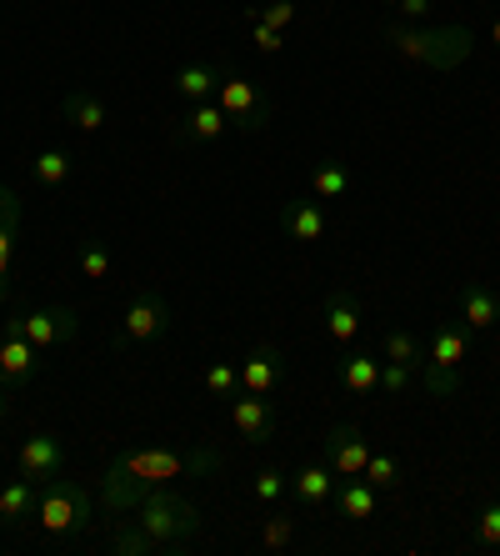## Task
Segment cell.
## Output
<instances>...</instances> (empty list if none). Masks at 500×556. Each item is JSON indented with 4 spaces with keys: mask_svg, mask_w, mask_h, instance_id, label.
Listing matches in <instances>:
<instances>
[{
    "mask_svg": "<svg viewBox=\"0 0 500 556\" xmlns=\"http://www.w3.org/2000/svg\"><path fill=\"white\" fill-rule=\"evenodd\" d=\"M490 46H496V51H500V21H496V26H490Z\"/></svg>",
    "mask_w": 500,
    "mask_h": 556,
    "instance_id": "cell-41",
    "label": "cell"
},
{
    "mask_svg": "<svg viewBox=\"0 0 500 556\" xmlns=\"http://www.w3.org/2000/svg\"><path fill=\"white\" fill-rule=\"evenodd\" d=\"M341 387H346L350 396L381 391V362H375L371 351H346V362H341Z\"/></svg>",
    "mask_w": 500,
    "mask_h": 556,
    "instance_id": "cell-24",
    "label": "cell"
},
{
    "mask_svg": "<svg viewBox=\"0 0 500 556\" xmlns=\"http://www.w3.org/2000/svg\"><path fill=\"white\" fill-rule=\"evenodd\" d=\"M475 546L500 552V496H490V502L480 506V517H475Z\"/></svg>",
    "mask_w": 500,
    "mask_h": 556,
    "instance_id": "cell-37",
    "label": "cell"
},
{
    "mask_svg": "<svg viewBox=\"0 0 500 556\" xmlns=\"http://www.w3.org/2000/svg\"><path fill=\"white\" fill-rule=\"evenodd\" d=\"M421 381V366L406 362H381V396H406V391Z\"/></svg>",
    "mask_w": 500,
    "mask_h": 556,
    "instance_id": "cell-36",
    "label": "cell"
},
{
    "mask_svg": "<svg viewBox=\"0 0 500 556\" xmlns=\"http://www.w3.org/2000/svg\"><path fill=\"white\" fill-rule=\"evenodd\" d=\"M471 356V326L465 321H440L425 341V362L431 366H461Z\"/></svg>",
    "mask_w": 500,
    "mask_h": 556,
    "instance_id": "cell-20",
    "label": "cell"
},
{
    "mask_svg": "<svg viewBox=\"0 0 500 556\" xmlns=\"http://www.w3.org/2000/svg\"><path fill=\"white\" fill-rule=\"evenodd\" d=\"M375 486L371 481H356V477H335V492H331V511L335 521H346V527H360V521L375 517Z\"/></svg>",
    "mask_w": 500,
    "mask_h": 556,
    "instance_id": "cell-17",
    "label": "cell"
},
{
    "mask_svg": "<svg viewBox=\"0 0 500 556\" xmlns=\"http://www.w3.org/2000/svg\"><path fill=\"white\" fill-rule=\"evenodd\" d=\"M226 130H231V121H226V111L216 101H191L176 121V136L185 146H216Z\"/></svg>",
    "mask_w": 500,
    "mask_h": 556,
    "instance_id": "cell-15",
    "label": "cell"
},
{
    "mask_svg": "<svg viewBox=\"0 0 500 556\" xmlns=\"http://www.w3.org/2000/svg\"><path fill=\"white\" fill-rule=\"evenodd\" d=\"M381 362H406V366H421L425 362V346L415 331H406V326H390L381 337Z\"/></svg>",
    "mask_w": 500,
    "mask_h": 556,
    "instance_id": "cell-31",
    "label": "cell"
},
{
    "mask_svg": "<svg viewBox=\"0 0 500 556\" xmlns=\"http://www.w3.org/2000/svg\"><path fill=\"white\" fill-rule=\"evenodd\" d=\"M461 321L471 326V331H490V326L500 321V296L486 281H465L461 286Z\"/></svg>",
    "mask_w": 500,
    "mask_h": 556,
    "instance_id": "cell-22",
    "label": "cell"
},
{
    "mask_svg": "<svg viewBox=\"0 0 500 556\" xmlns=\"http://www.w3.org/2000/svg\"><path fill=\"white\" fill-rule=\"evenodd\" d=\"M275 226H281L291 241H300V247H316V241H325V231H331V216H325V206L316 195H295V201H285V206L275 211Z\"/></svg>",
    "mask_w": 500,
    "mask_h": 556,
    "instance_id": "cell-12",
    "label": "cell"
},
{
    "mask_svg": "<svg viewBox=\"0 0 500 556\" xmlns=\"http://www.w3.org/2000/svg\"><path fill=\"white\" fill-rule=\"evenodd\" d=\"M321 462L331 466V477H360L366 462H371V441H366L360 427H350V421H335L321 441Z\"/></svg>",
    "mask_w": 500,
    "mask_h": 556,
    "instance_id": "cell-9",
    "label": "cell"
},
{
    "mask_svg": "<svg viewBox=\"0 0 500 556\" xmlns=\"http://www.w3.org/2000/svg\"><path fill=\"white\" fill-rule=\"evenodd\" d=\"M321 316H325V337L335 346H350L360 337V326H366V301H360L356 286H335L331 296L321 301Z\"/></svg>",
    "mask_w": 500,
    "mask_h": 556,
    "instance_id": "cell-11",
    "label": "cell"
},
{
    "mask_svg": "<svg viewBox=\"0 0 500 556\" xmlns=\"http://www.w3.org/2000/svg\"><path fill=\"white\" fill-rule=\"evenodd\" d=\"M101 506L90 502V492L80 481H46L40 486V502H36V521L46 527V536L55 542H70V536H86L90 531V517H95Z\"/></svg>",
    "mask_w": 500,
    "mask_h": 556,
    "instance_id": "cell-4",
    "label": "cell"
},
{
    "mask_svg": "<svg viewBox=\"0 0 500 556\" xmlns=\"http://www.w3.org/2000/svg\"><path fill=\"white\" fill-rule=\"evenodd\" d=\"M76 271L86 276V281H105V276L116 271V256H111V247H105L101 236L76 241Z\"/></svg>",
    "mask_w": 500,
    "mask_h": 556,
    "instance_id": "cell-28",
    "label": "cell"
},
{
    "mask_svg": "<svg viewBox=\"0 0 500 556\" xmlns=\"http://www.w3.org/2000/svg\"><path fill=\"white\" fill-rule=\"evenodd\" d=\"M201 381H206V391L216 396V402H231V396H241V366H231V362H210Z\"/></svg>",
    "mask_w": 500,
    "mask_h": 556,
    "instance_id": "cell-33",
    "label": "cell"
},
{
    "mask_svg": "<svg viewBox=\"0 0 500 556\" xmlns=\"http://www.w3.org/2000/svg\"><path fill=\"white\" fill-rule=\"evenodd\" d=\"M21 241V195L0 181V306H11V261Z\"/></svg>",
    "mask_w": 500,
    "mask_h": 556,
    "instance_id": "cell-16",
    "label": "cell"
},
{
    "mask_svg": "<svg viewBox=\"0 0 500 556\" xmlns=\"http://www.w3.org/2000/svg\"><path fill=\"white\" fill-rule=\"evenodd\" d=\"M5 416H11V387L0 381V421H5Z\"/></svg>",
    "mask_w": 500,
    "mask_h": 556,
    "instance_id": "cell-40",
    "label": "cell"
},
{
    "mask_svg": "<svg viewBox=\"0 0 500 556\" xmlns=\"http://www.w3.org/2000/svg\"><path fill=\"white\" fill-rule=\"evenodd\" d=\"M431 5H436V0H400L396 11H400V21H406V26H421L425 15H431Z\"/></svg>",
    "mask_w": 500,
    "mask_h": 556,
    "instance_id": "cell-39",
    "label": "cell"
},
{
    "mask_svg": "<svg viewBox=\"0 0 500 556\" xmlns=\"http://www.w3.org/2000/svg\"><path fill=\"white\" fill-rule=\"evenodd\" d=\"M331 492H335V481H331V466L325 462H306L300 471H291V502L300 506V511H325Z\"/></svg>",
    "mask_w": 500,
    "mask_h": 556,
    "instance_id": "cell-19",
    "label": "cell"
},
{
    "mask_svg": "<svg viewBox=\"0 0 500 556\" xmlns=\"http://www.w3.org/2000/svg\"><path fill=\"white\" fill-rule=\"evenodd\" d=\"M105 466L130 481H145V486H166V481H201L226 471V452H216L210 441H195V446H126Z\"/></svg>",
    "mask_w": 500,
    "mask_h": 556,
    "instance_id": "cell-1",
    "label": "cell"
},
{
    "mask_svg": "<svg viewBox=\"0 0 500 556\" xmlns=\"http://www.w3.org/2000/svg\"><path fill=\"white\" fill-rule=\"evenodd\" d=\"M130 517L141 521V527L151 531L166 552H185V546L201 536V527H206V517H201V511H195V506L185 502L180 492H170V486H151V492H145V502L136 506Z\"/></svg>",
    "mask_w": 500,
    "mask_h": 556,
    "instance_id": "cell-3",
    "label": "cell"
},
{
    "mask_svg": "<svg viewBox=\"0 0 500 556\" xmlns=\"http://www.w3.org/2000/svg\"><path fill=\"white\" fill-rule=\"evenodd\" d=\"M220 71H226V65H216V61H185L176 76H170V96H176L180 105H191V101H216Z\"/></svg>",
    "mask_w": 500,
    "mask_h": 556,
    "instance_id": "cell-18",
    "label": "cell"
},
{
    "mask_svg": "<svg viewBox=\"0 0 500 556\" xmlns=\"http://www.w3.org/2000/svg\"><path fill=\"white\" fill-rule=\"evenodd\" d=\"M281 376H285L281 346L260 341V346H251V356L241 362V391H251V396H275V391H281Z\"/></svg>",
    "mask_w": 500,
    "mask_h": 556,
    "instance_id": "cell-13",
    "label": "cell"
},
{
    "mask_svg": "<svg viewBox=\"0 0 500 556\" xmlns=\"http://www.w3.org/2000/svg\"><path fill=\"white\" fill-rule=\"evenodd\" d=\"M381 5H400V0H381Z\"/></svg>",
    "mask_w": 500,
    "mask_h": 556,
    "instance_id": "cell-42",
    "label": "cell"
},
{
    "mask_svg": "<svg viewBox=\"0 0 500 556\" xmlns=\"http://www.w3.org/2000/svg\"><path fill=\"white\" fill-rule=\"evenodd\" d=\"M360 477L371 481L375 492H396L400 481H406V471H400V462H396V456L371 452V462H366V471H360Z\"/></svg>",
    "mask_w": 500,
    "mask_h": 556,
    "instance_id": "cell-34",
    "label": "cell"
},
{
    "mask_svg": "<svg viewBox=\"0 0 500 556\" xmlns=\"http://www.w3.org/2000/svg\"><path fill=\"white\" fill-rule=\"evenodd\" d=\"M260 5H266V0H260Z\"/></svg>",
    "mask_w": 500,
    "mask_h": 556,
    "instance_id": "cell-43",
    "label": "cell"
},
{
    "mask_svg": "<svg viewBox=\"0 0 500 556\" xmlns=\"http://www.w3.org/2000/svg\"><path fill=\"white\" fill-rule=\"evenodd\" d=\"M245 21H266V26H275L285 36V30L295 26V0H266V5L251 0V5H245Z\"/></svg>",
    "mask_w": 500,
    "mask_h": 556,
    "instance_id": "cell-35",
    "label": "cell"
},
{
    "mask_svg": "<svg viewBox=\"0 0 500 556\" xmlns=\"http://www.w3.org/2000/svg\"><path fill=\"white\" fill-rule=\"evenodd\" d=\"M415 387H425V396L431 402H456L461 396V366H431L421 362V381Z\"/></svg>",
    "mask_w": 500,
    "mask_h": 556,
    "instance_id": "cell-30",
    "label": "cell"
},
{
    "mask_svg": "<svg viewBox=\"0 0 500 556\" xmlns=\"http://www.w3.org/2000/svg\"><path fill=\"white\" fill-rule=\"evenodd\" d=\"M61 471H65V446L51 431H30V437L15 446V477L46 486V481H55Z\"/></svg>",
    "mask_w": 500,
    "mask_h": 556,
    "instance_id": "cell-8",
    "label": "cell"
},
{
    "mask_svg": "<svg viewBox=\"0 0 500 556\" xmlns=\"http://www.w3.org/2000/svg\"><path fill=\"white\" fill-rule=\"evenodd\" d=\"M5 331H21L30 346L51 351V346H70L80 337V311L76 306H36V311H11Z\"/></svg>",
    "mask_w": 500,
    "mask_h": 556,
    "instance_id": "cell-6",
    "label": "cell"
},
{
    "mask_svg": "<svg viewBox=\"0 0 500 556\" xmlns=\"http://www.w3.org/2000/svg\"><path fill=\"white\" fill-rule=\"evenodd\" d=\"M245 26H251V40H256V51L260 55H275L285 46V36L275 26H266V21H245Z\"/></svg>",
    "mask_w": 500,
    "mask_h": 556,
    "instance_id": "cell-38",
    "label": "cell"
},
{
    "mask_svg": "<svg viewBox=\"0 0 500 556\" xmlns=\"http://www.w3.org/2000/svg\"><path fill=\"white\" fill-rule=\"evenodd\" d=\"M350 186H356V170H350L346 161H325V166L310 170V195H316V201H341Z\"/></svg>",
    "mask_w": 500,
    "mask_h": 556,
    "instance_id": "cell-27",
    "label": "cell"
},
{
    "mask_svg": "<svg viewBox=\"0 0 500 556\" xmlns=\"http://www.w3.org/2000/svg\"><path fill=\"white\" fill-rule=\"evenodd\" d=\"M61 121L65 126H76L80 136H95V130H105V101L101 96H90V91H65L61 101Z\"/></svg>",
    "mask_w": 500,
    "mask_h": 556,
    "instance_id": "cell-23",
    "label": "cell"
},
{
    "mask_svg": "<svg viewBox=\"0 0 500 556\" xmlns=\"http://www.w3.org/2000/svg\"><path fill=\"white\" fill-rule=\"evenodd\" d=\"M216 105L226 111L231 130H241V136H260L270 126V116H275V105L266 101V91H260L256 80H245L241 71H220Z\"/></svg>",
    "mask_w": 500,
    "mask_h": 556,
    "instance_id": "cell-5",
    "label": "cell"
},
{
    "mask_svg": "<svg viewBox=\"0 0 500 556\" xmlns=\"http://www.w3.org/2000/svg\"><path fill=\"white\" fill-rule=\"evenodd\" d=\"M36 502H40V486L26 477H15L5 492H0V527H30L36 521Z\"/></svg>",
    "mask_w": 500,
    "mask_h": 556,
    "instance_id": "cell-21",
    "label": "cell"
},
{
    "mask_svg": "<svg viewBox=\"0 0 500 556\" xmlns=\"http://www.w3.org/2000/svg\"><path fill=\"white\" fill-rule=\"evenodd\" d=\"M170 331V301L161 291H136L120 316V331L111 337V351H126V346H145V341H161Z\"/></svg>",
    "mask_w": 500,
    "mask_h": 556,
    "instance_id": "cell-7",
    "label": "cell"
},
{
    "mask_svg": "<svg viewBox=\"0 0 500 556\" xmlns=\"http://www.w3.org/2000/svg\"><path fill=\"white\" fill-rule=\"evenodd\" d=\"M231 427L241 441L266 446V441L281 431V406H275V396H251V391H241V396H231Z\"/></svg>",
    "mask_w": 500,
    "mask_h": 556,
    "instance_id": "cell-10",
    "label": "cell"
},
{
    "mask_svg": "<svg viewBox=\"0 0 500 556\" xmlns=\"http://www.w3.org/2000/svg\"><path fill=\"white\" fill-rule=\"evenodd\" d=\"M36 376H40V346H30L21 331H0V381L11 391H21Z\"/></svg>",
    "mask_w": 500,
    "mask_h": 556,
    "instance_id": "cell-14",
    "label": "cell"
},
{
    "mask_svg": "<svg viewBox=\"0 0 500 556\" xmlns=\"http://www.w3.org/2000/svg\"><path fill=\"white\" fill-rule=\"evenodd\" d=\"M105 546H111L116 556H161V552H166V546L155 542L141 521H111V536H105Z\"/></svg>",
    "mask_w": 500,
    "mask_h": 556,
    "instance_id": "cell-25",
    "label": "cell"
},
{
    "mask_svg": "<svg viewBox=\"0 0 500 556\" xmlns=\"http://www.w3.org/2000/svg\"><path fill=\"white\" fill-rule=\"evenodd\" d=\"M70 170H76V161H70L65 151H55V146L30 155V181H36L40 191H61V186L70 181Z\"/></svg>",
    "mask_w": 500,
    "mask_h": 556,
    "instance_id": "cell-26",
    "label": "cell"
},
{
    "mask_svg": "<svg viewBox=\"0 0 500 556\" xmlns=\"http://www.w3.org/2000/svg\"><path fill=\"white\" fill-rule=\"evenodd\" d=\"M295 542V517L291 506H266V521H260V552H285Z\"/></svg>",
    "mask_w": 500,
    "mask_h": 556,
    "instance_id": "cell-29",
    "label": "cell"
},
{
    "mask_svg": "<svg viewBox=\"0 0 500 556\" xmlns=\"http://www.w3.org/2000/svg\"><path fill=\"white\" fill-rule=\"evenodd\" d=\"M381 40L400 61L425 65V71H456L475 51V36L465 26H406V21H385Z\"/></svg>",
    "mask_w": 500,
    "mask_h": 556,
    "instance_id": "cell-2",
    "label": "cell"
},
{
    "mask_svg": "<svg viewBox=\"0 0 500 556\" xmlns=\"http://www.w3.org/2000/svg\"><path fill=\"white\" fill-rule=\"evenodd\" d=\"M285 496H291V477H285L281 466H260L256 477H251V502L275 506V502H285Z\"/></svg>",
    "mask_w": 500,
    "mask_h": 556,
    "instance_id": "cell-32",
    "label": "cell"
}]
</instances>
